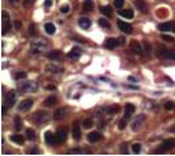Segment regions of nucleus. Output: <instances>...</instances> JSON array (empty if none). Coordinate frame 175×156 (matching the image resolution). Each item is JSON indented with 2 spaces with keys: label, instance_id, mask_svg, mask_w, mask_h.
<instances>
[{
  "label": "nucleus",
  "instance_id": "f257e3e1",
  "mask_svg": "<svg viewBox=\"0 0 175 156\" xmlns=\"http://www.w3.org/2000/svg\"><path fill=\"white\" fill-rule=\"evenodd\" d=\"M48 50V42L46 39H37L33 41L30 45V53L32 54H41Z\"/></svg>",
  "mask_w": 175,
  "mask_h": 156
},
{
  "label": "nucleus",
  "instance_id": "f03ea898",
  "mask_svg": "<svg viewBox=\"0 0 175 156\" xmlns=\"http://www.w3.org/2000/svg\"><path fill=\"white\" fill-rule=\"evenodd\" d=\"M17 88L21 93H30V92L37 91L38 85L34 82H27V83H19Z\"/></svg>",
  "mask_w": 175,
  "mask_h": 156
},
{
  "label": "nucleus",
  "instance_id": "7ed1b4c3",
  "mask_svg": "<svg viewBox=\"0 0 175 156\" xmlns=\"http://www.w3.org/2000/svg\"><path fill=\"white\" fill-rule=\"evenodd\" d=\"M52 118V115L49 114L48 112H37L33 115V121H34L37 125H44Z\"/></svg>",
  "mask_w": 175,
  "mask_h": 156
},
{
  "label": "nucleus",
  "instance_id": "20e7f679",
  "mask_svg": "<svg viewBox=\"0 0 175 156\" xmlns=\"http://www.w3.org/2000/svg\"><path fill=\"white\" fill-rule=\"evenodd\" d=\"M16 102V92L11 91L7 96H5V100H4V106L5 108H12Z\"/></svg>",
  "mask_w": 175,
  "mask_h": 156
},
{
  "label": "nucleus",
  "instance_id": "39448f33",
  "mask_svg": "<svg viewBox=\"0 0 175 156\" xmlns=\"http://www.w3.org/2000/svg\"><path fill=\"white\" fill-rule=\"evenodd\" d=\"M172 147H175V139H166L165 142L162 143L161 148L154 151V152L155 153H162V152H165V151H167V149H171Z\"/></svg>",
  "mask_w": 175,
  "mask_h": 156
},
{
  "label": "nucleus",
  "instance_id": "423d86ee",
  "mask_svg": "<svg viewBox=\"0 0 175 156\" xmlns=\"http://www.w3.org/2000/svg\"><path fill=\"white\" fill-rule=\"evenodd\" d=\"M1 14H3V36H4V34H7L11 30V20H9V14L5 11H3Z\"/></svg>",
  "mask_w": 175,
  "mask_h": 156
},
{
  "label": "nucleus",
  "instance_id": "0eeeda50",
  "mask_svg": "<svg viewBox=\"0 0 175 156\" xmlns=\"http://www.w3.org/2000/svg\"><path fill=\"white\" fill-rule=\"evenodd\" d=\"M159 50L161 51H157L158 55L165 57V58H167V59H172V61H175V51L167 50V49H165V47H159Z\"/></svg>",
  "mask_w": 175,
  "mask_h": 156
},
{
  "label": "nucleus",
  "instance_id": "6e6552de",
  "mask_svg": "<svg viewBox=\"0 0 175 156\" xmlns=\"http://www.w3.org/2000/svg\"><path fill=\"white\" fill-rule=\"evenodd\" d=\"M145 118H146V117H145V114H138L137 118L134 119L133 123H132V130H134V131H136V130L140 129L141 126H142V123L145 122Z\"/></svg>",
  "mask_w": 175,
  "mask_h": 156
},
{
  "label": "nucleus",
  "instance_id": "1a4fd4ad",
  "mask_svg": "<svg viewBox=\"0 0 175 156\" xmlns=\"http://www.w3.org/2000/svg\"><path fill=\"white\" fill-rule=\"evenodd\" d=\"M32 106H33V100H32V99L23 100V101H21V104L19 105V110H20V112H28Z\"/></svg>",
  "mask_w": 175,
  "mask_h": 156
},
{
  "label": "nucleus",
  "instance_id": "9d476101",
  "mask_svg": "<svg viewBox=\"0 0 175 156\" xmlns=\"http://www.w3.org/2000/svg\"><path fill=\"white\" fill-rule=\"evenodd\" d=\"M45 140H46V143H48V144H50V146H54V144H57V143H58L57 135H54L52 131H46V132H45Z\"/></svg>",
  "mask_w": 175,
  "mask_h": 156
},
{
  "label": "nucleus",
  "instance_id": "9b49d317",
  "mask_svg": "<svg viewBox=\"0 0 175 156\" xmlns=\"http://www.w3.org/2000/svg\"><path fill=\"white\" fill-rule=\"evenodd\" d=\"M57 139H58V143H63L66 142V139H67V129L66 127H61V129L57 131Z\"/></svg>",
  "mask_w": 175,
  "mask_h": 156
},
{
  "label": "nucleus",
  "instance_id": "f8f14e48",
  "mask_svg": "<svg viewBox=\"0 0 175 156\" xmlns=\"http://www.w3.org/2000/svg\"><path fill=\"white\" fill-rule=\"evenodd\" d=\"M80 55H82V50H80V47H72L71 50L69 51L67 57H69L70 59L76 61V59H79V58H80Z\"/></svg>",
  "mask_w": 175,
  "mask_h": 156
},
{
  "label": "nucleus",
  "instance_id": "ddd939ff",
  "mask_svg": "<svg viewBox=\"0 0 175 156\" xmlns=\"http://www.w3.org/2000/svg\"><path fill=\"white\" fill-rule=\"evenodd\" d=\"M117 25H119V28H120V30H123L124 33H127V34H131L132 30H133V28H132L131 24H128V22H125V21H119L117 22Z\"/></svg>",
  "mask_w": 175,
  "mask_h": 156
},
{
  "label": "nucleus",
  "instance_id": "4468645a",
  "mask_svg": "<svg viewBox=\"0 0 175 156\" xmlns=\"http://www.w3.org/2000/svg\"><path fill=\"white\" fill-rule=\"evenodd\" d=\"M62 71H63V68L61 66H57L55 63H50L46 66V72H49V74H59Z\"/></svg>",
  "mask_w": 175,
  "mask_h": 156
},
{
  "label": "nucleus",
  "instance_id": "2eb2a0df",
  "mask_svg": "<svg viewBox=\"0 0 175 156\" xmlns=\"http://www.w3.org/2000/svg\"><path fill=\"white\" fill-rule=\"evenodd\" d=\"M72 138L75 140H79L82 138V131H80V126H79L78 122L72 125Z\"/></svg>",
  "mask_w": 175,
  "mask_h": 156
},
{
  "label": "nucleus",
  "instance_id": "dca6fc26",
  "mask_svg": "<svg viewBox=\"0 0 175 156\" xmlns=\"http://www.w3.org/2000/svg\"><path fill=\"white\" fill-rule=\"evenodd\" d=\"M159 30L162 32H175V24L174 22H163L159 24Z\"/></svg>",
  "mask_w": 175,
  "mask_h": 156
},
{
  "label": "nucleus",
  "instance_id": "f3484780",
  "mask_svg": "<svg viewBox=\"0 0 175 156\" xmlns=\"http://www.w3.org/2000/svg\"><path fill=\"white\" fill-rule=\"evenodd\" d=\"M134 5H136L137 9H140L142 13H146V12L149 11L148 9V4L145 3L144 0H136V1H134Z\"/></svg>",
  "mask_w": 175,
  "mask_h": 156
},
{
  "label": "nucleus",
  "instance_id": "a211bd4d",
  "mask_svg": "<svg viewBox=\"0 0 175 156\" xmlns=\"http://www.w3.org/2000/svg\"><path fill=\"white\" fill-rule=\"evenodd\" d=\"M119 43H120V42L117 41L116 38H108V39L104 42V46H105V49H109V50H112V49H115Z\"/></svg>",
  "mask_w": 175,
  "mask_h": 156
},
{
  "label": "nucleus",
  "instance_id": "6ab92c4d",
  "mask_svg": "<svg viewBox=\"0 0 175 156\" xmlns=\"http://www.w3.org/2000/svg\"><path fill=\"white\" fill-rule=\"evenodd\" d=\"M66 113H67V110H66L65 108L58 109V110L54 113V119H57V121H61V119H63L66 117Z\"/></svg>",
  "mask_w": 175,
  "mask_h": 156
},
{
  "label": "nucleus",
  "instance_id": "aec40b11",
  "mask_svg": "<svg viewBox=\"0 0 175 156\" xmlns=\"http://www.w3.org/2000/svg\"><path fill=\"white\" fill-rule=\"evenodd\" d=\"M100 139H101V134H100V132L92 131V132H89V134H88V140H89V142L95 143V142H99Z\"/></svg>",
  "mask_w": 175,
  "mask_h": 156
},
{
  "label": "nucleus",
  "instance_id": "412c9836",
  "mask_svg": "<svg viewBox=\"0 0 175 156\" xmlns=\"http://www.w3.org/2000/svg\"><path fill=\"white\" fill-rule=\"evenodd\" d=\"M131 47H132V50H133L136 54H138V55L142 54V47H141V45L138 43L137 41H132L131 42Z\"/></svg>",
  "mask_w": 175,
  "mask_h": 156
},
{
  "label": "nucleus",
  "instance_id": "4be33fe9",
  "mask_svg": "<svg viewBox=\"0 0 175 156\" xmlns=\"http://www.w3.org/2000/svg\"><path fill=\"white\" fill-rule=\"evenodd\" d=\"M134 105L133 104H127V106H125V114H124V117L125 118H129V117H132V114L134 113Z\"/></svg>",
  "mask_w": 175,
  "mask_h": 156
},
{
  "label": "nucleus",
  "instance_id": "5701e85b",
  "mask_svg": "<svg viewBox=\"0 0 175 156\" xmlns=\"http://www.w3.org/2000/svg\"><path fill=\"white\" fill-rule=\"evenodd\" d=\"M79 26L82 28V29H88L91 26V21L86 17H82V18H79Z\"/></svg>",
  "mask_w": 175,
  "mask_h": 156
},
{
  "label": "nucleus",
  "instance_id": "b1692460",
  "mask_svg": "<svg viewBox=\"0 0 175 156\" xmlns=\"http://www.w3.org/2000/svg\"><path fill=\"white\" fill-rule=\"evenodd\" d=\"M119 110H120V106H119V105L107 106V108H104V112H105L107 114H116Z\"/></svg>",
  "mask_w": 175,
  "mask_h": 156
},
{
  "label": "nucleus",
  "instance_id": "393cba45",
  "mask_svg": "<svg viewBox=\"0 0 175 156\" xmlns=\"http://www.w3.org/2000/svg\"><path fill=\"white\" fill-rule=\"evenodd\" d=\"M61 58H62V54H61V51H58V50H54V51L49 53V59H52V61H59Z\"/></svg>",
  "mask_w": 175,
  "mask_h": 156
},
{
  "label": "nucleus",
  "instance_id": "a878e982",
  "mask_svg": "<svg viewBox=\"0 0 175 156\" xmlns=\"http://www.w3.org/2000/svg\"><path fill=\"white\" fill-rule=\"evenodd\" d=\"M11 140H12L13 143H17V144H23L25 138L23 135H20V134H15V135L11 136Z\"/></svg>",
  "mask_w": 175,
  "mask_h": 156
},
{
  "label": "nucleus",
  "instance_id": "bb28decb",
  "mask_svg": "<svg viewBox=\"0 0 175 156\" xmlns=\"http://www.w3.org/2000/svg\"><path fill=\"white\" fill-rule=\"evenodd\" d=\"M57 104V97L55 96H50V97H48V99L44 101V105L45 106H53Z\"/></svg>",
  "mask_w": 175,
  "mask_h": 156
},
{
  "label": "nucleus",
  "instance_id": "cd10ccee",
  "mask_svg": "<svg viewBox=\"0 0 175 156\" xmlns=\"http://www.w3.org/2000/svg\"><path fill=\"white\" fill-rule=\"evenodd\" d=\"M120 14L123 17H125V18H133V16H134L132 9H123V11H120Z\"/></svg>",
  "mask_w": 175,
  "mask_h": 156
},
{
  "label": "nucleus",
  "instance_id": "c85d7f7f",
  "mask_svg": "<svg viewBox=\"0 0 175 156\" xmlns=\"http://www.w3.org/2000/svg\"><path fill=\"white\" fill-rule=\"evenodd\" d=\"M45 32L48 34H54L55 33V26L52 24V22H46L45 24Z\"/></svg>",
  "mask_w": 175,
  "mask_h": 156
},
{
  "label": "nucleus",
  "instance_id": "c756f323",
  "mask_svg": "<svg viewBox=\"0 0 175 156\" xmlns=\"http://www.w3.org/2000/svg\"><path fill=\"white\" fill-rule=\"evenodd\" d=\"M100 12H101V13H103L105 17H111V16H112V9H111L109 5L101 7V8H100Z\"/></svg>",
  "mask_w": 175,
  "mask_h": 156
},
{
  "label": "nucleus",
  "instance_id": "7c9ffc66",
  "mask_svg": "<svg viewBox=\"0 0 175 156\" xmlns=\"http://www.w3.org/2000/svg\"><path fill=\"white\" fill-rule=\"evenodd\" d=\"M91 9H92V1L91 0H84V3H83V11L84 12H89Z\"/></svg>",
  "mask_w": 175,
  "mask_h": 156
},
{
  "label": "nucleus",
  "instance_id": "2f4dec72",
  "mask_svg": "<svg viewBox=\"0 0 175 156\" xmlns=\"http://www.w3.org/2000/svg\"><path fill=\"white\" fill-rule=\"evenodd\" d=\"M25 135H27V139H29V140L36 139V132H34V130H32V129H28L25 131Z\"/></svg>",
  "mask_w": 175,
  "mask_h": 156
},
{
  "label": "nucleus",
  "instance_id": "473e14b6",
  "mask_svg": "<svg viewBox=\"0 0 175 156\" xmlns=\"http://www.w3.org/2000/svg\"><path fill=\"white\" fill-rule=\"evenodd\" d=\"M29 36H32V37H36L37 36V28H36V25L34 24H30L29 25Z\"/></svg>",
  "mask_w": 175,
  "mask_h": 156
},
{
  "label": "nucleus",
  "instance_id": "72a5a7b5",
  "mask_svg": "<svg viewBox=\"0 0 175 156\" xmlns=\"http://www.w3.org/2000/svg\"><path fill=\"white\" fill-rule=\"evenodd\" d=\"M15 127H16V130H20L23 127V122H21V118L19 115L15 117Z\"/></svg>",
  "mask_w": 175,
  "mask_h": 156
},
{
  "label": "nucleus",
  "instance_id": "f704fd0d",
  "mask_svg": "<svg viewBox=\"0 0 175 156\" xmlns=\"http://www.w3.org/2000/svg\"><path fill=\"white\" fill-rule=\"evenodd\" d=\"M132 152L133 153H140L141 152V144L140 143H134L132 146Z\"/></svg>",
  "mask_w": 175,
  "mask_h": 156
},
{
  "label": "nucleus",
  "instance_id": "c9c22d12",
  "mask_svg": "<svg viewBox=\"0 0 175 156\" xmlns=\"http://www.w3.org/2000/svg\"><path fill=\"white\" fill-rule=\"evenodd\" d=\"M25 78H27V72H24V71H19L17 74H15V79H16V80L25 79Z\"/></svg>",
  "mask_w": 175,
  "mask_h": 156
},
{
  "label": "nucleus",
  "instance_id": "e433bc0d",
  "mask_svg": "<svg viewBox=\"0 0 175 156\" xmlns=\"http://www.w3.org/2000/svg\"><path fill=\"white\" fill-rule=\"evenodd\" d=\"M92 125H93V122H92V119H91V118H87V119H84V121H83V126H84L86 129L92 127Z\"/></svg>",
  "mask_w": 175,
  "mask_h": 156
},
{
  "label": "nucleus",
  "instance_id": "4c0bfd02",
  "mask_svg": "<svg viewBox=\"0 0 175 156\" xmlns=\"http://www.w3.org/2000/svg\"><path fill=\"white\" fill-rule=\"evenodd\" d=\"M99 24H100V26L107 28V29H109V28H111L109 22H108V21H107L105 18H100V20H99Z\"/></svg>",
  "mask_w": 175,
  "mask_h": 156
},
{
  "label": "nucleus",
  "instance_id": "58836bf2",
  "mask_svg": "<svg viewBox=\"0 0 175 156\" xmlns=\"http://www.w3.org/2000/svg\"><path fill=\"white\" fill-rule=\"evenodd\" d=\"M127 119H128V118H125V117H124V118L121 119L120 122H119V129H120V130H124V129H125V126H127Z\"/></svg>",
  "mask_w": 175,
  "mask_h": 156
},
{
  "label": "nucleus",
  "instance_id": "ea45409f",
  "mask_svg": "<svg viewBox=\"0 0 175 156\" xmlns=\"http://www.w3.org/2000/svg\"><path fill=\"white\" fill-rule=\"evenodd\" d=\"M174 108H175V105H174V102H171V101H167L165 104V109H166V110H172Z\"/></svg>",
  "mask_w": 175,
  "mask_h": 156
},
{
  "label": "nucleus",
  "instance_id": "a19ab883",
  "mask_svg": "<svg viewBox=\"0 0 175 156\" xmlns=\"http://www.w3.org/2000/svg\"><path fill=\"white\" fill-rule=\"evenodd\" d=\"M162 38H163L165 41H167V42H174V37H172V36H167V34H163V36H162Z\"/></svg>",
  "mask_w": 175,
  "mask_h": 156
},
{
  "label": "nucleus",
  "instance_id": "79ce46f5",
  "mask_svg": "<svg viewBox=\"0 0 175 156\" xmlns=\"http://www.w3.org/2000/svg\"><path fill=\"white\" fill-rule=\"evenodd\" d=\"M124 5V0H115V7L116 8H121Z\"/></svg>",
  "mask_w": 175,
  "mask_h": 156
},
{
  "label": "nucleus",
  "instance_id": "37998d69",
  "mask_svg": "<svg viewBox=\"0 0 175 156\" xmlns=\"http://www.w3.org/2000/svg\"><path fill=\"white\" fill-rule=\"evenodd\" d=\"M69 11H70L69 5H62V7H61V12H62V13H67Z\"/></svg>",
  "mask_w": 175,
  "mask_h": 156
},
{
  "label": "nucleus",
  "instance_id": "c03bdc74",
  "mask_svg": "<svg viewBox=\"0 0 175 156\" xmlns=\"http://www.w3.org/2000/svg\"><path fill=\"white\" fill-rule=\"evenodd\" d=\"M34 1H36V0H24V5H25V7H30Z\"/></svg>",
  "mask_w": 175,
  "mask_h": 156
},
{
  "label": "nucleus",
  "instance_id": "a18cd8bd",
  "mask_svg": "<svg viewBox=\"0 0 175 156\" xmlns=\"http://www.w3.org/2000/svg\"><path fill=\"white\" fill-rule=\"evenodd\" d=\"M52 4H53L52 0H45V7L46 8H50L52 7Z\"/></svg>",
  "mask_w": 175,
  "mask_h": 156
},
{
  "label": "nucleus",
  "instance_id": "49530a36",
  "mask_svg": "<svg viewBox=\"0 0 175 156\" xmlns=\"http://www.w3.org/2000/svg\"><path fill=\"white\" fill-rule=\"evenodd\" d=\"M121 152H123V153H128L127 144H123V146H121Z\"/></svg>",
  "mask_w": 175,
  "mask_h": 156
},
{
  "label": "nucleus",
  "instance_id": "de8ad7c7",
  "mask_svg": "<svg viewBox=\"0 0 175 156\" xmlns=\"http://www.w3.org/2000/svg\"><path fill=\"white\" fill-rule=\"evenodd\" d=\"M38 152H40V151H38L37 148H32V149L28 151V153H38Z\"/></svg>",
  "mask_w": 175,
  "mask_h": 156
},
{
  "label": "nucleus",
  "instance_id": "09e8293b",
  "mask_svg": "<svg viewBox=\"0 0 175 156\" xmlns=\"http://www.w3.org/2000/svg\"><path fill=\"white\" fill-rule=\"evenodd\" d=\"M15 25H16V29H20V28H21V22H20V20H16Z\"/></svg>",
  "mask_w": 175,
  "mask_h": 156
},
{
  "label": "nucleus",
  "instance_id": "8fccbe9b",
  "mask_svg": "<svg viewBox=\"0 0 175 156\" xmlns=\"http://www.w3.org/2000/svg\"><path fill=\"white\" fill-rule=\"evenodd\" d=\"M78 152H80V149H70L69 151V153H78Z\"/></svg>",
  "mask_w": 175,
  "mask_h": 156
},
{
  "label": "nucleus",
  "instance_id": "3c124183",
  "mask_svg": "<svg viewBox=\"0 0 175 156\" xmlns=\"http://www.w3.org/2000/svg\"><path fill=\"white\" fill-rule=\"evenodd\" d=\"M46 88H48V89H53V91H54V89H55V87H54V85H48Z\"/></svg>",
  "mask_w": 175,
  "mask_h": 156
},
{
  "label": "nucleus",
  "instance_id": "603ef678",
  "mask_svg": "<svg viewBox=\"0 0 175 156\" xmlns=\"http://www.w3.org/2000/svg\"><path fill=\"white\" fill-rule=\"evenodd\" d=\"M170 131H171V132H175V126H172V127H170Z\"/></svg>",
  "mask_w": 175,
  "mask_h": 156
},
{
  "label": "nucleus",
  "instance_id": "864d4df0",
  "mask_svg": "<svg viewBox=\"0 0 175 156\" xmlns=\"http://www.w3.org/2000/svg\"><path fill=\"white\" fill-rule=\"evenodd\" d=\"M119 41H120V45H124V38H123V37H121L120 39H119Z\"/></svg>",
  "mask_w": 175,
  "mask_h": 156
},
{
  "label": "nucleus",
  "instance_id": "5fc2aeb1",
  "mask_svg": "<svg viewBox=\"0 0 175 156\" xmlns=\"http://www.w3.org/2000/svg\"><path fill=\"white\" fill-rule=\"evenodd\" d=\"M9 1H12V3H16V1H17V0H9Z\"/></svg>",
  "mask_w": 175,
  "mask_h": 156
}]
</instances>
